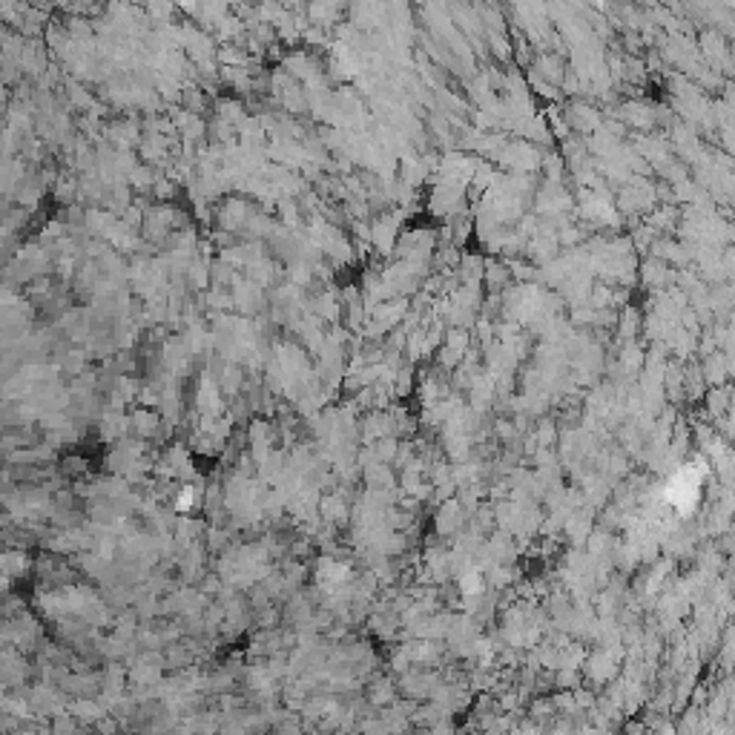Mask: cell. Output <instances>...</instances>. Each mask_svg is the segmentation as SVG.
I'll return each mask as SVG.
<instances>
[{
    "label": "cell",
    "instance_id": "obj_1",
    "mask_svg": "<svg viewBox=\"0 0 735 735\" xmlns=\"http://www.w3.org/2000/svg\"><path fill=\"white\" fill-rule=\"evenodd\" d=\"M365 701L371 704L374 709H385L397 701V684L391 678H385V675H374L371 681L365 687Z\"/></svg>",
    "mask_w": 735,
    "mask_h": 735
},
{
    "label": "cell",
    "instance_id": "obj_2",
    "mask_svg": "<svg viewBox=\"0 0 735 735\" xmlns=\"http://www.w3.org/2000/svg\"><path fill=\"white\" fill-rule=\"evenodd\" d=\"M192 502H196V491H192V489L187 486V489H181L179 497H176V509H179V511H190V509H192Z\"/></svg>",
    "mask_w": 735,
    "mask_h": 735
}]
</instances>
